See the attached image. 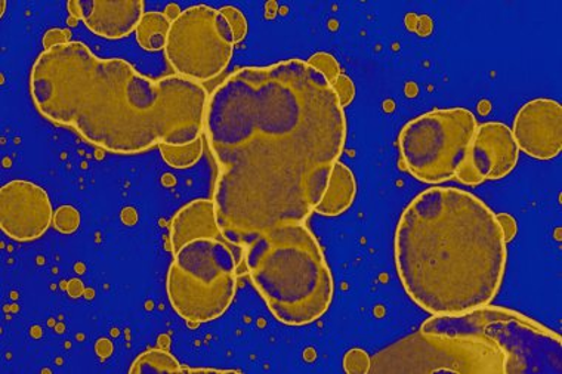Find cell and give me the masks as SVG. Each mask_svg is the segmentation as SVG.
Returning <instances> with one entry per match:
<instances>
[{
	"label": "cell",
	"instance_id": "obj_28",
	"mask_svg": "<svg viewBox=\"0 0 562 374\" xmlns=\"http://www.w3.org/2000/svg\"><path fill=\"white\" fill-rule=\"evenodd\" d=\"M182 11H180V8H178L177 5H169L168 7V10H166L165 12V15L168 16L170 23H172V21L177 20L178 16H180Z\"/></svg>",
	"mask_w": 562,
	"mask_h": 374
},
{
	"label": "cell",
	"instance_id": "obj_5",
	"mask_svg": "<svg viewBox=\"0 0 562 374\" xmlns=\"http://www.w3.org/2000/svg\"><path fill=\"white\" fill-rule=\"evenodd\" d=\"M238 261L232 246L199 238L173 254L166 288L178 316L194 325L224 316L237 292Z\"/></svg>",
	"mask_w": 562,
	"mask_h": 374
},
{
	"label": "cell",
	"instance_id": "obj_19",
	"mask_svg": "<svg viewBox=\"0 0 562 374\" xmlns=\"http://www.w3.org/2000/svg\"><path fill=\"white\" fill-rule=\"evenodd\" d=\"M311 67H314L315 70L321 71L323 76L327 79V82L330 84L335 82L336 79L340 76V66L338 61H336L334 55L327 53H317L311 55L308 61Z\"/></svg>",
	"mask_w": 562,
	"mask_h": 374
},
{
	"label": "cell",
	"instance_id": "obj_6",
	"mask_svg": "<svg viewBox=\"0 0 562 374\" xmlns=\"http://www.w3.org/2000/svg\"><path fill=\"white\" fill-rule=\"evenodd\" d=\"M369 373L515 374V370L509 355L483 335L419 330L378 352Z\"/></svg>",
	"mask_w": 562,
	"mask_h": 374
},
{
	"label": "cell",
	"instance_id": "obj_8",
	"mask_svg": "<svg viewBox=\"0 0 562 374\" xmlns=\"http://www.w3.org/2000/svg\"><path fill=\"white\" fill-rule=\"evenodd\" d=\"M471 110H432L408 122L398 136L403 168L425 184H442L458 177L474 138Z\"/></svg>",
	"mask_w": 562,
	"mask_h": 374
},
{
	"label": "cell",
	"instance_id": "obj_24",
	"mask_svg": "<svg viewBox=\"0 0 562 374\" xmlns=\"http://www.w3.org/2000/svg\"><path fill=\"white\" fill-rule=\"evenodd\" d=\"M70 32L68 30L63 29H50L45 33L44 36V48L50 49L55 48V46H61L68 44L70 41Z\"/></svg>",
	"mask_w": 562,
	"mask_h": 374
},
{
	"label": "cell",
	"instance_id": "obj_1",
	"mask_svg": "<svg viewBox=\"0 0 562 374\" xmlns=\"http://www.w3.org/2000/svg\"><path fill=\"white\" fill-rule=\"evenodd\" d=\"M215 218L241 265L263 234L305 224L325 197L347 143L334 87L302 59L238 68L209 95Z\"/></svg>",
	"mask_w": 562,
	"mask_h": 374
},
{
	"label": "cell",
	"instance_id": "obj_17",
	"mask_svg": "<svg viewBox=\"0 0 562 374\" xmlns=\"http://www.w3.org/2000/svg\"><path fill=\"white\" fill-rule=\"evenodd\" d=\"M182 372H184V369L181 367L180 361L175 359L170 352L159 350V348H156V350H148L136 356L130 369L131 374Z\"/></svg>",
	"mask_w": 562,
	"mask_h": 374
},
{
	"label": "cell",
	"instance_id": "obj_13",
	"mask_svg": "<svg viewBox=\"0 0 562 374\" xmlns=\"http://www.w3.org/2000/svg\"><path fill=\"white\" fill-rule=\"evenodd\" d=\"M143 0H71L67 10L104 39H123L136 32L144 14Z\"/></svg>",
	"mask_w": 562,
	"mask_h": 374
},
{
	"label": "cell",
	"instance_id": "obj_26",
	"mask_svg": "<svg viewBox=\"0 0 562 374\" xmlns=\"http://www.w3.org/2000/svg\"><path fill=\"white\" fill-rule=\"evenodd\" d=\"M67 293L71 297H80L85 293L83 283L79 279L70 280L67 284Z\"/></svg>",
	"mask_w": 562,
	"mask_h": 374
},
{
	"label": "cell",
	"instance_id": "obj_15",
	"mask_svg": "<svg viewBox=\"0 0 562 374\" xmlns=\"http://www.w3.org/2000/svg\"><path fill=\"white\" fill-rule=\"evenodd\" d=\"M357 194V182L355 173L347 165H335L331 172L329 186H327L325 197L321 204L315 207V214L323 216H338L347 212L355 203Z\"/></svg>",
	"mask_w": 562,
	"mask_h": 374
},
{
	"label": "cell",
	"instance_id": "obj_23",
	"mask_svg": "<svg viewBox=\"0 0 562 374\" xmlns=\"http://www.w3.org/2000/svg\"><path fill=\"white\" fill-rule=\"evenodd\" d=\"M331 87H334L336 95H338L340 105H342L344 109L348 107V105L351 104L352 101H355V82H352V80L349 79L347 75L340 73L339 78L336 79L334 83H331Z\"/></svg>",
	"mask_w": 562,
	"mask_h": 374
},
{
	"label": "cell",
	"instance_id": "obj_3",
	"mask_svg": "<svg viewBox=\"0 0 562 374\" xmlns=\"http://www.w3.org/2000/svg\"><path fill=\"white\" fill-rule=\"evenodd\" d=\"M483 200L453 186L413 199L395 231V265L404 291L432 316H461L495 301L508 249Z\"/></svg>",
	"mask_w": 562,
	"mask_h": 374
},
{
	"label": "cell",
	"instance_id": "obj_16",
	"mask_svg": "<svg viewBox=\"0 0 562 374\" xmlns=\"http://www.w3.org/2000/svg\"><path fill=\"white\" fill-rule=\"evenodd\" d=\"M170 21L161 12H146L136 29V41L140 48L156 53L165 49Z\"/></svg>",
	"mask_w": 562,
	"mask_h": 374
},
{
	"label": "cell",
	"instance_id": "obj_22",
	"mask_svg": "<svg viewBox=\"0 0 562 374\" xmlns=\"http://www.w3.org/2000/svg\"><path fill=\"white\" fill-rule=\"evenodd\" d=\"M370 364H372V359L360 348L349 350L344 356V370L348 374H368Z\"/></svg>",
	"mask_w": 562,
	"mask_h": 374
},
{
	"label": "cell",
	"instance_id": "obj_7",
	"mask_svg": "<svg viewBox=\"0 0 562 374\" xmlns=\"http://www.w3.org/2000/svg\"><path fill=\"white\" fill-rule=\"evenodd\" d=\"M427 333H476L509 355L515 374H561V336L531 318L501 306H483L461 316H432Z\"/></svg>",
	"mask_w": 562,
	"mask_h": 374
},
{
	"label": "cell",
	"instance_id": "obj_27",
	"mask_svg": "<svg viewBox=\"0 0 562 374\" xmlns=\"http://www.w3.org/2000/svg\"><path fill=\"white\" fill-rule=\"evenodd\" d=\"M95 348H97L98 355L102 356V359H108V356L112 355L113 345L109 339L98 340Z\"/></svg>",
	"mask_w": 562,
	"mask_h": 374
},
{
	"label": "cell",
	"instance_id": "obj_11",
	"mask_svg": "<svg viewBox=\"0 0 562 374\" xmlns=\"http://www.w3.org/2000/svg\"><path fill=\"white\" fill-rule=\"evenodd\" d=\"M54 223L53 204L42 186L11 181L0 190V228L12 240H37Z\"/></svg>",
	"mask_w": 562,
	"mask_h": 374
},
{
	"label": "cell",
	"instance_id": "obj_25",
	"mask_svg": "<svg viewBox=\"0 0 562 374\" xmlns=\"http://www.w3.org/2000/svg\"><path fill=\"white\" fill-rule=\"evenodd\" d=\"M497 220H499V225L502 228V233H504L506 243H510L514 240L515 236H517L518 225L517 220L513 218L509 214H496Z\"/></svg>",
	"mask_w": 562,
	"mask_h": 374
},
{
	"label": "cell",
	"instance_id": "obj_10",
	"mask_svg": "<svg viewBox=\"0 0 562 374\" xmlns=\"http://www.w3.org/2000/svg\"><path fill=\"white\" fill-rule=\"evenodd\" d=\"M519 148L513 131L504 123L487 122L476 127L467 159L456 180L480 185L508 177L518 163Z\"/></svg>",
	"mask_w": 562,
	"mask_h": 374
},
{
	"label": "cell",
	"instance_id": "obj_9",
	"mask_svg": "<svg viewBox=\"0 0 562 374\" xmlns=\"http://www.w3.org/2000/svg\"><path fill=\"white\" fill-rule=\"evenodd\" d=\"M234 45L232 29L220 10L194 5L170 23L165 54L175 75L202 83L228 67Z\"/></svg>",
	"mask_w": 562,
	"mask_h": 374
},
{
	"label": "cell",
	"instance_id": "obj_21",
	"mask_svg": "<svg viewBox=\"0 0 562 374\" xmlns=\"http://www.w3.org/2000/svg\"><path fill=\"white\" fill-rule=\"evenodd\" d=\"M54 227L61 234H74L80 227V214L74 206L58 207L54 214Z\"/></svg>",
	"mask_w": 562,
	"mask_h": 374
},
{
	"label": "cell",
	"instance_id": "obj_20",
	"mask_svg": "<svg viewBox=\"0 0 562 374\" xmlns=\"http://www.w3.org/2000/svg\"><path fill=\"white\" fill-rule=\"evenodd\" d=\"M220 12L224 15V19L227 20L229 29H232L234 42L240 44V42L245 39L246 34H248V20H246L243 12L236 7H223Z\"/></svg>",
	"mask_w": 562,
	"mask_h": 374
},
{
	"label": "cell",
	"instance_id": "obj_14",
	"mask_svg": "<svg viewBox=\"0 0 562 374\" xmlns=\"http://www.w3.org/2000/svg\"><path fill=\"white\" fill-rule=\"evenodd\" d=\"M199 238L224 240L218 224H216L215 206L212 200H193V202L181 207L173 216L172 223H170L169 248L173 254L182 246L199 240Z\"/></svg>",
	"mask_w": 562,
	"mask_h": 374
},
{
	"label": "cell",
	"instance_id": "obj_18",
	"mask_svg": "<svg viewBox=\"0 0 562 374\" xmlns=\"http://www.w3.org/2000/svg\"><path fill=\"white\" fill-rule=\"evenodd\" d=\"M203 138L198 141L189 144V146L175 147V146H160V155L164 157L166 163L173 169H187L198 163L203 156Z\"/></svg>",
	"mask_w": 562,
	"mask_h": 374
},
{
	"label": "cell",
	"instance_id": "obj_2",
	"mask_svg": "<svg viewBox=\"0 0 562 374\" xmlns=\"http://www.w3.org/2000/svg\"><path fill=\"white\" fill-rule=\"evenodd\" d=\"M37 112L114 155L182 147L204 132L207 91L178 75L151 79L121 58H100L82 42L45 49L33 64Z\"/></svg>",
	"mask_w": 562,
	"mask_h": 374
},
{
	"label": "cell",
	"instance_id": "obj_12",
	"mask_svg": "<svg viewBox=\"0 0 562 374\" xmlns=\"http://www.w3.org/2000/svg\"><path fill=\"white\" fill-rule=\"evenodd\" d=\"M513 135L519 150L538 160H552L562 150L560 102L538 98L524 104L514 121Z\"/></svg>",
	"mask_w": 562,
	"mask_h": 374
},
{
	"label": "cell",
	"instance_id": "obj_4",
	"mask_svg": "<svg viewBox=\"0 0 562 374\" xmlns=\"http://www.w3.org/2000/svg\"><path fill=\"white\" fill-rule=\"evenodd\" d=\"M241 265L283 325H311L330 308L334 277L321 243L305 224L263 234L243 250Z\"/></svg>",
	"mask_w": 562,
	"mask_h": 374
}]
</instances>
